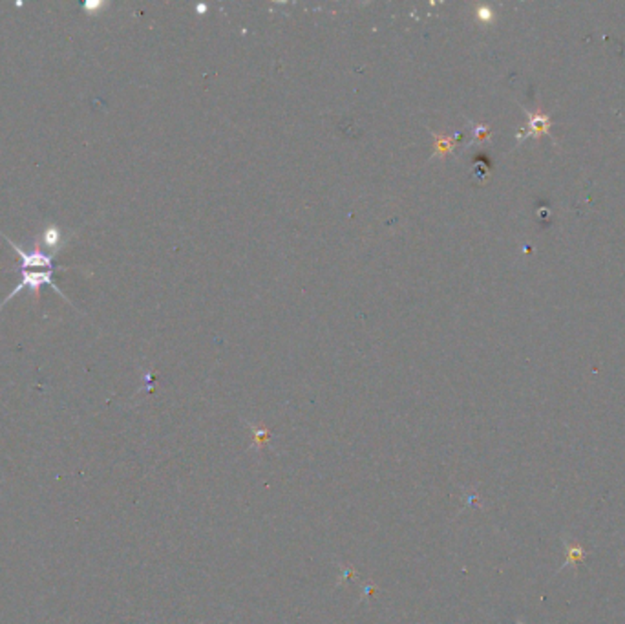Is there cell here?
Listing matches in <instances>:
<instances>
[{"mask_svg": "<svg viewBox=\"0 0 625 624\" xmlns=\"http://www.w3.org/2000/svg\"><path fill=\"white\" fill-rule=\"evenodd\" d=\"M527 116H529V134H527V136H530V134H536V136H539V134H548V131H550V119H548V116H545L543 112H536V114H529V112H527Z\"/></svg>", "mask_w": 625, "mask_h": 624, "instance_id": "3", "label": "cell"}, {"mask_svg": "<svg viewBox=\"0 0 625 624\" xmlns=\"http://www.w3.org/2000/svg\"><path fill=\"white\" fill-rule=\"evenodd\" d=\"M587 558V549L578 542H565V562L563 567H578Z\"/></svg>", "mask_w": 625, "mask_h": 624, "instance_id": "2", "label": "cell"}, {"mask_svg": "<svg viewBox=\"0 0 625 624\" xmlns=\"http://www.w3.org/2000/svg\"><path fill=\"white\" fill-rule=\"evenodd\" d=\"M43 242L48 247H57L59 242H61V231H59L57 228H53V225L48 229H44Z\"/></svg>", "mask_w": 625, "mask_h": 624, "instance_id": "4", "label": "cell"}, {"mask_svg": "<svg viewBox=\"0 0 625 624\" xmlns=\"http://www.w3.org/2000/svg\"><path fill=\"white\" fill-rule=\"evenodd\" d=\"M53 275H55V269H22V281H20V284L17 285L13 291H11L10 295L6 297V300L2 302V306H4L6 302H10L13 297L19 295L22 290H29L31 293H33L35 299H39L40 288L46 284L52 285L53 290L57 291L59 295L64 297V293L61 291V288H59V285L55 284V281H53Z\"/></svg>", "mask_w": 625, "mask_h": 624, "instance_id": "1", "label": "cell"}]
</instances>
